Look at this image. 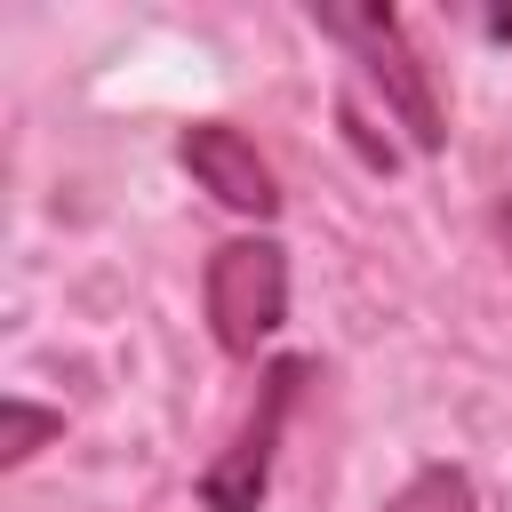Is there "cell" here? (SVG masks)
Listing matches in <instances>:
<instances>
[{
	"mask_svg": "<svg viewBox=\"0 0 512 512\" xmlns=\"http://www.w3.org/2000/svg\"><path fill=\"white\" fill-rule=\"evenodd\" d=\"M296 384H304V360L264 368V392H256V408H248V424L232 432V448H224V456L208 464V480H200L208 512H256V496H264V480H272V440H280V416H288Z\"/></svg>",
	"mask_w": 512,
	"mask_h": 512,
	"instance_id": "3957f363",
	"label": "cell"
},
{
	"mask_svg": "<svg viewBox=\"0 0 512 512\" xmlns=\"http://www.w3.org/2000/svg\"><path fill=\"white\" fill-rule=\"evenodd\" d=\"M56 432V416H40V408H24V400H8V464H24L40 440Z\"/></svg>",
	"mask_w": 512,
	"mask_h": 512,
	"instance_id": "8992f818",
	"label": "cell"
},
{
	"mask_svg": "<svg viewBox=\"0 0 512 512\" xmlns=\"http://www.w3.org/2000/svg\"><path fill=\"white\" fill-rule=\"evenodd\" d=\"M176 152H184V168H192L224 208H240V216H272V208H280L272 168L256 160V144H248L240 128H224V120H192Z\"/></svg>",
	"mask_w": 512,
	"mask_h": 512,
	"instance_id": "277c9868",
	"label": "cell"
},
{
	"mask_svg": "<svg viewBox=\"0 0 512 512\" xmlns=\"http://www.w3.org/2000/svg\"><path fill=\"white\" fill-rule=\"evenodd\" d=\"M312 24L360 56V80L384 96V112L408 128V144H416V152H432V144H440V104H432L424 64H416V56H408V40H400V16H384V8H320Z\"/></svg>",
	"mask_w": 512,
	"mask_h": 512,
	"instance_id": "6da1fadb",
	"label": "cell"
},
{
	"mask_svg": "<svg viewBox=\"0 0 512 512\" xmlns=\"http://www.w3.org/2000/svg\"><path fill=\"white\" fill-rule=\"evenodd\" d=\"M288 312V256L272 240H232L208 256V328L224 352H256Z\"/></svg>",
	"mask_w": 512,
	"mask_h": 512,
	"instance_id": "7a4b0ae2",
	"label": "cell"
},
{
	"mask_svg": "<svg viewBox=\"0 0 512 512\" xmlns=\"http://www.w3.org/2000/svg\"><path fill=\"white\" fill-rule=\"evenodd\" d=\"M384 512H480V496H472V480H464L456 464H424V472H408V480L392 488Z\"/></svg>",
	"mask_w": 512,
	"mask_h": 512,
	"instance_id": "5b68a950",
	"label": "cell"
}]
</instances>
